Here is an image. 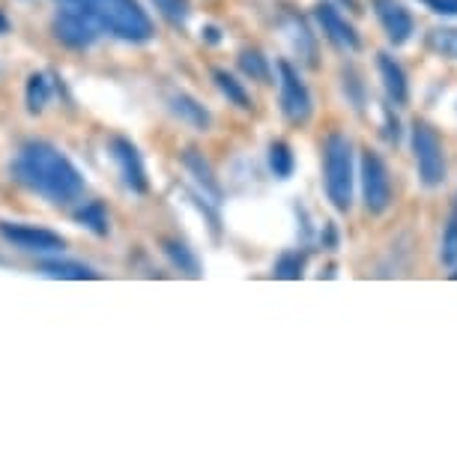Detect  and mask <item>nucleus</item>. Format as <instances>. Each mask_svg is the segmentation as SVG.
<instances>
[{
    "instance_id": "b1692460",
    "label": "nucleus",
    "mask_w": 457,
    "mask_h": 457,
    "mask_svg": "<svg viewBox=\"0 0 457 457\" xmlns=\"http://www.w3.org/2000/svg\"><path fill=\"white\" fill-rule=\"evenodd\" d=\"M287 30L293 33V48L299 51V57L305 60L308 66H317V46H314V37H312V30H308V24L293 15Z\"/></svg>"
},
{
    "instance_id": "f8f14e48",
    "label": "nucleus",
    "mask_w": 457,
    "mask_h": 457,
    "mask_svg": "<svg viewBox=\"0 0 457 457\" xmlns=\"http://www.w3.org/2000/svg\"><path fill=\"white\" fill-rule=\"evenodd\" d=\"M377 72H379V81H383V90L392 105H407V99H410L407 72H403V66L389 54V51H379L377 54Z\"/></svg>"
},
{
    "instance_id": "5701e85b",
    "label": "nucleus",
    "mask_w": 457,
    "mask_h": 457,
    "mask_svg": "<svg viewBox=\"0 0 457 457\" xmlns=\"http://www.w3.org/2000/svg\"><path fill=\"white\" fill-rule=\"evenodd\" d=\"M24 102H28L30 114H42L51 102V81L46 72H33L28 79V87H24Z\"/></svg>"
},
{
    "instance_id": "9b49d317",
    "label": "nucleus",
    "mask_w": 457,
    "mask_h": 457,
    "mask_svg": "<svg viewBox=\"0 0 457 457\" xmlns=\"http://www.w3.org/2000/svg\"><path fill=\"white\" fill-rule=\"evenodd\" d=\"M370 10H374L379 28H383L386 39L392 42L395 48L407 46L416 33V19L401 0H370Z\"/></svg>"
},
{
    "instance_id": "dca6fc26",
    "label": "nucleus",
    "mask_w": 457,
    "mask_h": 457,
    "mask_svg": "<svg viewBox=\"0 0 457 457\" xmlns=\"http://www.w3.org/2000/svg\"><path fill=\"white\" fill-rule=\"evenodd\" d=\"M39 272L48 278H69V281H87L99 278V272L93 266L81 261H63V257H51V261H39Z\"/></svg>"
},
{
    "instance_id": "9d476101",
    "label": "nucleus",
    "mask_w": 457,
    "mask_h": 457,
    "mask_svg": "<svg viewBox=\"0 0 457 457\" xmlns=\"http://www.w3.org/2000/svg\"><path fill=\"white\" fill-rule=\"evenodd\" d=\"M314 19L317 24H320L323 37L332 42L335 48L344 51V54H356V51L361 48V39L356 28L347 21V15H344L338 6L329 4V0H323V4L314 6Z\"/></svg>"
},
{
    "instance_id": "1a4fd4ad",
    "label": "nucleus",
    "mask_w": 457,
    "mask_h": 457,
    "mask_svg": "<svg viewBox=\"0 0 457 457\" xmlns=\"http://www.w3.org/2000/svg\"><path fill=\"white\" fill-rule=\"evenodd\" d=\"M108 153H111V159H114L117 174H120V179H123V186L129 188V192L146 195V188H150V177H146V165H144L141 150H137L129 137L117 135V137H111Z\"/></svg>"
},
{
    "instance_id": "473e14b6",
    "label": "nucleus",
    "mask_w": 457,
    "mask_h": 457,
    "mask_svg": "<svg viewBox=\"0 0 457 457\" xmlns=\"http://www.w3.org/2000/svg\"><path fill=\"white\" fill-rule=\"evenodd\" d=\"M452 278H454V281H457V266H454V272H452Z\"/></svg>"
},
{
    "instance_id": "6e6552de",
    "label": "nucleus",
    "mask_w": 457,
    "mask_h": 457,
    "mask_svg": "<svg viewBox=\"0 0 457 457\" xmlns=\"http://www.w3.org/2000/svg\"><path fill=\"white\" fill-rule=\"evenodd\" d=\"M0 239L19 248L24 254H63L66 239L48 228H37V224L24 221H0Z\"/></svg>"
},
{
    "instance_id": "20e7f679",
    "label": "nucleus",
    "mask_w": 457,
    "mask_h": 457,
    "mask_svg": "<svg viewBox=\"0 0 457 457\" xmlns=\"http://www.w3.org/2000/svg\"><path fill=\"white\" fill-rule=\"evenodd\" d=\"M51 30H54L60 46L75 48V51L90 48L93 42L102 37V24L96 19V12H93L90 6H81V4L60 6V10L54 12V19H51Z\"/></svg>"
},
{
    "instance_id": "a878e982",
    "label": "nucleus",
    "mask_w": 457,
    "mask_h": 457,
    "mask_svg": "<svg viewBox=\"0 0 457 457\" xmlns=\"http://www.w3.org/2000/svg\"><path fill=\"white\" fill-rule=\"evenodd\" d=\"M439 261L445 266H454L457 263V215L448 221L445 234H443V245H439Z\"/></svg>"
},
{
    "instance_id": "39448f33",
    "label": "nucleus",
    "mask_w": 457,
    "mask_h": 457,
    "mask_svg": "<svg viewBox=\"0 0 457 457\" xmlns=\"http://www.w3.org/2000/svg\"><path fill=\"white\" fill-rule=\"evenodd\" d=\"M410 146L416 159L419 183L425 188H439L445 183V150L439 135L428 123H412L410 129Z\"/></svg>"
},
{
    "instance_id": "412c9836",
    "label": "nucleus",
    "mask_w": 457,
    "mask_h": 457,
    "mask_svg": "<svg viewBox=\"0 0 457 457\" xmlns=\"http://www.w3.org/2000/svg\"><path fill=\"white\" fill-rule=\"evenodd\" d=\"M305 266H308V254L302 248H290V252H281L278 261L272 263V278L299 281L305 275Z\"/></svg>"
},
{
    "instance_id": "f3484780",
    "label": "nucleus",
    "mask_w": 457,
    "mask_h": 457,
    "mask_svg": "<svg viewBox=\"0 0 457 457\" xmlns=\"http://www.w3.org/2000/svg\"><path fill=\"white\" fill-rule=\"evenodd\" d=\"M237 66L245 79L261 81V84H272V63L261 48H243L237 57Z\"/></svg>"
},
{
    "instance_id": "aec40b11",
    "label": "nucleus",
    "mask_w": 457,
    "mask_h": 457,
    "mask_svg": "<svg viewBox=\"0 0 457 457\" xmlns=\"http://www.w3.org/2000/svg\"><path fill=\"white\" fill-rule=\"evenodd\" d=\"M425 48H428L434 57L457 60V24H448V28H434V30H428Z\"/></svg>"
},
{
    "instance_id": "0eeeda50",
    "label": "nucleus",
    "mask_w": 457,
    "mask_h": 457,
    "mask_svg": "<svg viewBox=\"0 0 457 457\" xmlns=\"http://www.w3.org/2000/svg\"><path fill=\"white\" fill-rule=\"evenodd\" d=\"M359 183H361V204H365L368 215H383L392 206V177L379 153L365 150L359 159Z\"/></svg>"
},
{
    "instance_id": "6ab92c4d",
    "label": "nucleus",
    "mask_w": 457,
    "mask_h": 457,
    "mask_svg": "<svg viewBox=\"0 0 457 457\" xmlns=\"http://www.w3.org/2000/svg\"><path fill=\"white\" fill-rule=\"evenodd\" d=\"M75 221H79L84 230L96 234V237H108V230H111L108 210H105V204H102V201H87L84 206H79V210H75Z\"/></svg>"
},
{
    "instance_id": "7ed1b4c3",
    "label": "nucleus",
    "mask_w": 457,
    "mask_h": 457,
    "mask_svg": "<svg viewBox=\"0 0 457 457\" xmlns=\"http://www.w3.org/2000/svg\"><path fill=\"white\" fill-rule=\"evenodd\" d=\"M90 10L96 12L102 24V33H111L120 42H132V46H144L156 37L153 19L137 0H93Z\"/></svg>"
},
{
    "instance_id": "f257e3e1",
    "label": "nucleus",
    "mask_w": 457,
    "mask_h": 457,
    "mask_svg": "<svg viewBox=\"0 0 457 457\" xmlns=\"http://www.w3.org/2000/svg\"><path fill=\"white\" fill-rule=\"evenodd\" d=\"M12 179L54 206H69L84 195V174L51 141L21 144L12 162Z\"/></svg>"
},
{
    "instance_id": "423d86ee",
    "label": "nucleus",
    "mask_w": 457,
    "mask_h": 457,
    "mask_svg": "<svg viewBox=\"0 0 457 457\" xmlns=\"http://www.w3.org/2000/svg\"><path fill=\"white\" fill-rule=\"evenodd\" d=\"M278 105L290 126H305L314 114V96L290 60H278Z\"/></svg>"
},
{
    "instance_id": "4be33fe9",
    "label": "nucleus",
    "mask_w": 457,
    "mask_h": 457,
    "mask_svg": "<svg viewBox=\"0 0 457 457\" xmlns=\"http://www.w3.org/2000/svg\"><path fill=\"white\" fill-rule=\"evenodd\" d=\"M266 162H270L275 179H290L293 170H296V156H293V146L287 141H272L270 153H266Z\"/></svg>"
},
{
    "instance_id": "2eb2a0df",
    "label": "nucleus",
    "mask_w": 457,
    "mask_h": 457,
    "mask_svg": "<svg viewBox=\"0 0 457 457\" xmlns=\"http://www.w3.org/2000/svg\"><path fill=\"white\" fill-rule=\"evenodd\" d=\"M212 81H215V87H219L221 96L228 99V105H234L239 111H252L254 108L252 93H248V87L237 79L234 72H228V69H212Z\"/></svg>"
},
{
    "instance_id": "ddd939ff",
    "label": "nucleus",
    "mask_w": 457,
    "mask_h": 457,
    "mask_svg": "<svg viewBox=\"0 0 457 457\" xmlns=\"http://www.w3.org/2000/svg\"><path fill=\"white\" fill-rule=\"evenodd\" d=\"M168 108H170V114H174L179 123H186L188 129H195V132H210V126H212L210 108H206L204 102H197L192 93H174V96L168 99Z\"/></svg>"
},
{
    "instance_id": "393cba45",
    "label": "nucleus",
    "mask_w": 457,
    "mask_h": 457,
    "mask_svg": "<svg viewBox=\"0 0 457 457\" xmlns=\"http://www.w3.org/2000/svg\"><path fill=\"white\" fill-rule=\"evenodd\" d=\"M150 4L156 6L162 19L177 24V28H183L188 21V15H192V4H188V0H150Z\"/></svg>"
},
{
    "instance_id": "bb28decb",
    "label": "nucleus",
    "mask_w": 457,
    "mask_h": 457,
    "mask_svg": "<svg viewBox=\"0 0 457 457\" xmlns=\"http://www.w3.org/2000/svg\"><path fill=\"white\" fill-rule=\"evenodd\" d=\"M436 15H457V0H421Z\"/></svg>"
},
{
    "instance_id": "7c9ffc66",
    "label": "nucleus",
    "mask_w": 457,
    "mask_h": 457,
    "mask_svg": "<svg viewBox=\"0 0 457 457\" xmlns=\"http://www.w3.org/2000/svg\"><path fill=\"white\" fill-rule=\"evenodd\" d=\"M341 4H344V6H350V12H361V10H359V0H341Z\"/></svg>"
},
{
    "instance_id": "c756f323",
    "label": "nucleus",
    "mask_w": 457,
    "mask_h": 457,
    "mask_svg": "<svg viewBox=\"0 0 457 457\" xmlns=\"http://www.w3.org/2000/svg\"><path fill=\"white\" fill-rule=\"evenodd\" d=\"M4 33H10V19H6L4 10H0V37H4Z\"/></svg>"
},
{
    "instance_id": "cd10ccee",
    "label": "nucleus",
    "mask_w": 457,
    "mask_h": 457,
    "mask_svg": "<svg viewBox=\"0 0 457 457\" xmlns=\"http://www.w3.org/2000/svg\"><path fill=\"white\" fill-rule=\"evenodd\" d=\"M383 114H386V137H389V141H395L398 144V137H401V129H398V117H395V111L386 105L383 108Z\"/></svg>"
},
{
    "instance_id": "c85d7f7f",
    "label": "nucleus",
    "mask_w": 457,
    "mask_h": 457,
    "mask_svg": "<svg viewBox=\"0 0 457 457\" xmlns=\"http://www.w3.org/2000/svg\"><path fill=\"white\" fill-rule=\"evenodd\" d=\"M201 37H204V42H210V46H219V42H221V30L215 28V24H206V28L201 30Z\"/></svg>"
},
{
    "instance_id": "a211bd4d",
    "label": "nucleus",
    "mask_w": 457,
    "mask_h": 457,
    "mask_svg": "<svg viewBox=\"0 0 457 457\" xmlns=\"http://www.w3.org/2000/svg\"><path fill=\"white\" fill-rule=\"evenodd\" d=\"M162 252H165V257L179 272L192 275V278L201 275V261H197V254L183 243V239H162Z\"/></svg>"
},
{
    "instance_id": "f03ea898",
    "label": "nucleus",
    "mask_w": 457,
    "mask_h": 457,
    "mask_svg": "<svg viewBox=\"0 0 457 457\" xmlns=\"http://www.w3.org/2000/svg\"><path fill=\"white\" fill-rule=\"evenodd\" d=\"M353 183H356V170H353V144L344 132H332L323 141V188H326L329 204L338 212H350Z\"/></svg>"
},
{
    "instance_id": "2f4dec72",
    "label": "nucleus",
    "mask_w": 457,
    "mask_h": 457,
    "mask_svg": "<svg viewBox=\"0 0 457 457\" xmlns=\"http://www.w3.org/2000/svg\"><path fill=\"white\" fill-rule=\"evenodd\" d=\"M63 4H81V6H90L93 0H63Z\"/></svg>"
},
{
    "instance_id": "4468645a",
    "label": "nucleus",
    "mask_w": 457,
    "mask_h": 457,
    "mask_svg": "<svg viewBox=\"0 0 457 457\" xmlns=\"http://www.w3.org/2000/svg\"><path fill=\"white\" fill-rule=\"evenodd\" d=\"M183 168L195 177V183H197V188H201L204 197H210L212 204H221V186H219V179H215L212 165L204 159L201 150L188 146V150L183 153Z\"/></svg>"
}]
</instances>
